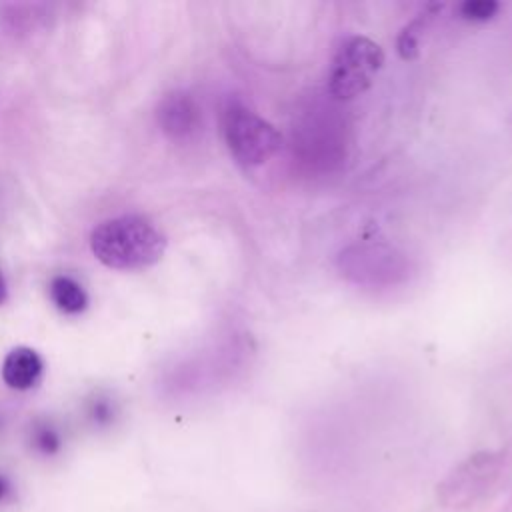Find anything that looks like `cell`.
Masks as SVG:
<instances>
[{
  "label": "cell",
  "instance_id": "cell-1",
  "mask_svg": "<svg viewBox=\"0 0 512 512\" xmlns=\"http://www.w3.org/2000/svg\"><path fill=\"white\" fill-rule=\"evenodd\" d=\"M164 232L142 214H120L102 220L90 232L94 258L112 270H140L156 264L166 252Z\"/></svg>",
  "mask_w": 512,
  "mask_h": 512
},
{
  "label": "cell",
  "instance_id": "cell-2",
  "mask_svg": "<svg viewBox=\"0 0 512 512\" xmlns=\"http://www.w3.org/2000/svg\"><path fill=\"white\" fill-rule=\"evenodd\" d=\"M224 142L232 158L244 168L270 160L282 146V134L238 98H228L220 112Z\"/></svg>",
  "mask_w": 512,
  "mask_h": 512
},
{
  "label": "cell",
  "instance_id": "cell-3",
  "mask_svg": "<svg viewBox=\"0 0 512 512\" xmlns=\"http://www.w3.org/2000/svg\"><path fill=\"white\" fill-rule=\"evenodd\" d=\"M384 64L382 48L366 36H350L336 50L330 72L328 90L338 100H350L370 88Z\"/></svg>",
  "mask_w": 512,
  "mask_h": 512
},
{
  "label": "cell",
  "instance_id": "cell-4",
  "mask_svg": "<svg viewBox=\"0 0 512 512\" xmlns=\"http://www.w3.org/2000/svg\"><path fill=\"white\" fill-rule=\"evenodd\" d=\"M340 270L358 284H392L408 272L404 254L384 244H356L338 258Z\"/></svg>",
  "mask_w": 512,
  "mask_h": 512
},
{
  "label": "cell",
  "instance_id": "cell-5",
  "mask_svg": "<svg viewBox=\"0 0 512 512\" xmlns=\"http://www.w3.org/2000/svg\"><path fill=\"white\" fill-rule=\"evenodd\" d=\"M156 122L172 142H190L202 130V110L186 90L164 94L156 106Z\"/></svg>",
  "mask_w": 512,
  "mask_h": 512
},
{
  "label": "cell",
  "instance_id": "cell-6",
  "mask_svg": "<svg viewBox=\"0 0 512 512\" xmlns=\"http://www.w3.org/2000/svg\"><path fill=\"white\" fill-rule=\"evenodd\" d=\"M44 374L42 356L28 346L12 348L2 362V380L8 388L26 392L34 388Z\"/></svg>",
  "mask_w": 512,
  "mask_h": 512
},
{
  "label": "cell",
  "instance_id": "cell-7",
  "mask_svg": "<svg viewBox=\"0 0 512 512\" xmlns=\"http://www.w3.org/2000/svg\"><path fill=\"white\" fill-rule=\"evenodd\" d=\"M48 296L54 308L68 316H76L88 308V292L68 274H58L50 280Z\"/></svg>",
  "mask_w": 512,
  "mask_h": 512
},
{
  "label": "cell",
  "instance_id": "cell-8",
  "mask_svg": "<svg viewBox=\"0 0 512 512\" xmlns=\"http://www.w3.org/2000/svg\"><path fill=\"white\" fill-rule=\"evenodd\" d=\"M500 10V4L494 0H466L460 4L458 12L468 22H488L496 16Z\"/></svg>",
  "mask_w": 512,
  "mask_h": 512
},
{
  "label": "cell",
  "instance_id": "cell-9",
  "mask_svg": "<svg viewBox=\"0 0 512 512\" xmlns=\"http://www.w3.org/2000/svg\"><path fill=\"white\" fill-rule=\"evenodd\" d=\"M32 444L42 454H56L60 450V436H58V432L52 426L42 424V426L34 428Z\"/></svg>",
  "mask_w": 512,
  "mask_h": 512
},
{
  "label": "cell",
  "instance_id": "cell-10",
  "mask_svg": "<svg viewBox=\"0 0 512 512\" xmlns=\"http://www.w3.org/2000/svg\"><path fill=\"white\" fill-rule=\"evenodd\" d=\"M92 416H94V420L96 422H108L110 420V406H108V402H96L94 406H92Z\"/></svg>",
  "mask_w": 512,
  "mask_h": 512
},
{
  "label": "cell",
  "instance_id": "cell-11",
  "mask_svg": "<svg viewBox=\"0 0 512 512\" xmlns=\"http://www.w3.org/2000/svg\"><path fill=\"white\" fill-rule=\"evenodd\" d=\"M6 298H8V284H6V278L0 270V306L6 302Z\"/></svg>",
  "mask_w": 512,
  "mask_h": 512
},
{
  "label": "cell",
  "instance_id": "cell-12",
  "mask_svg": "<svg viewBox=\"0 0 512 512\" xmlns=\"http://www.w3.org/2000/svg\"><path fill=\"white\" fill-rule=\"evenodd\" d=\"M4 494H6V484H4V480L0 478V500L4 498Z\"/></svg>",
  "mask_w": 512,
  "mask_h": 512
}]
</instances>
